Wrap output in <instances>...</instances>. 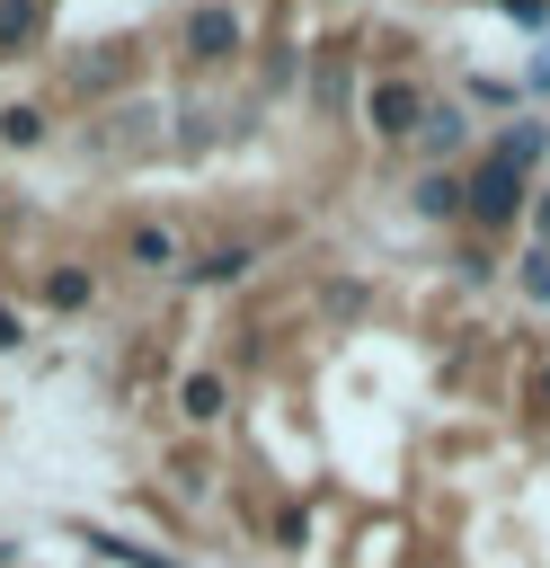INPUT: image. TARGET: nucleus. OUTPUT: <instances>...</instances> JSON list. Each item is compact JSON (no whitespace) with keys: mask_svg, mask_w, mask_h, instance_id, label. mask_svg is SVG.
<instances>
[{"mask_svg":"<svg viewBox=\"0 0 550 568\" xmlns=\"http://www.w3.org/2000/svg\"><path fill=\"white\" fill-rule=\"evenodd\" d=\"M515 186H523V151L506 142V151L470 178V213H479V222H506V213H515Z\"/></svg>","mask_w":550,"mask_h":568,"instance_id":"f257e3e1","label":"nucleus"},{"mask_svg":"<svg viewBox=\"0 0 550 568\" xmlns=\"http://www.w3.org/2000/svg\"><path fill=\"white\" fill-rule=\"evenodd\" d=\"M213 408H222V382L195 373V382H186V417H213Z\"/></svg>","mask_w":550,"mask_h":568,"instance_id":"20e7f679","label":"nucleus"},{"mask_svg":"<svg viewBox=\"0 0 550 568\" xmlns=\"http://www.w3.org/2000/svg\"><path fill=\"white\" fill-rule=\"evenodd\" d=\"M417 115H426V98H417L408 80H381V89H373V124H381V133H417Z\"/></svg>","mask_w":550,"mask_h":568,"instance_id":"f03ea898","label":"nucleus"},{"mask_svg":"<svg viewBox=\"0 0 550 568\" xmlns=\"http://www.w3.org/2000/svg\"><path fill=\"white\" fill-rule=\"evenodd\" d=\"M541 399H550V373H541Z\"/></svg>","mask_w":550,"mask_h":568,"instance_id":"423d86ee","label":"nucleus"},{"mask_svg":"<svg viewBox=\"0 0 550 568\" xmlns=\"http://www.w3.org/2000/svg\"><path fill=\"white\" fill-rule=\"evenodd\" d=\"M222 44H231V18L204 9V18H195V53H222Z\"/></svg>","mask_w":550,"mask_h":568,"instance_id":"7ed1b4c3","label":"nucleus"},{"mask_svg":"<svg viewBox=\"0 0 550 568\" xmlns=\"http://www.w3.org/2000/svg\"><path fill=\"white\" fill-rule=\"evenodd\" d=\"M35 27V0H0V44H18Z\"/></svg>","mask_w":550,"mask_h":568,"instance_id":"39448f33","label":"nucleus"}]
</instances>
